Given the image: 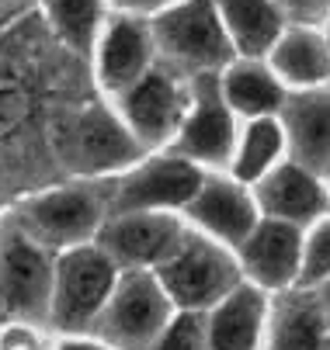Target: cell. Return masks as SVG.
Returning a JSON list of instances; mask_svg holds the SVG:
<instances>
[{"instance_id":"9c48e42d","label":"cell","mask_w":330,"mask_h":350,"mask_svg":"<svg viewBox=\"0 0 330 350\" xmlns=\"http://www.w3.org/2000/svg\"><path fill=\"white\" fill-rule=\"evenodd\" d=\"M112 105L147 153H164L174 146L188 105H192V80L157 63L132 90H125Z\"/></svg>"},{"instance_id":"603a6c76","label":"cell","mask_w":330,"mask_h":350,"mask_svg":"<svg viewBox=\"0 0 330 350\" xmlns=\"http://www.w3.org/2000/svg\"><path fill=\"white\" fill-rule=\"evenodd\" d=\"M38 11L70 53L87 59L94 56V45L112 18L108 0H38Z\"/></svg>"},{"instance_id":"7a4b0ae2","label":"cell","mask_w":330,"mask_h":350,"mask_svg":"<svg viewBox=\"0 0 330 350\" xmlns=\"http://www.w3.org/2000/svg\"><path fill=\"white\" fill-rule=\"evenodd\" d=\"M56 153L77 180H115L147 157L115 105H84L53 132Z\"/></svg>"},{"instance_id":"e0dca14e","label":"cell","mask_w":330,"mask_h":350,"mask_svg":"<svg viewBox=\"0 0 330 350\" xmlns=\"http://www.w3.org/2000/svg\"><path fill=\"white\" fill-rule=\"evenodd\" d=\"M271 306H275L271 295L244 281L216 309L202 316L209 350H264L268 326H271Z\"/></svg>"},{"instance_id":"d4e9b609","label":"cell","mask_w":330,"mask_h":350,"mask_svg":"<svg viewBox=\"0 0 330 350\" xmlns=\"http://www.w3.org/2000/svg\"><path fill=\"white\" fill-rule=\"evenodd\" d=\"M150 350H209L202 316L177 312V316L170 319V326L160 333V340H157Z\"/></svg>"},{"instance_id":"f546056e","label":"cell","mask_w":330,"mask_h":350,"mask_svg":"<svg viewBox=\"0 0 330 350\" xmlns=\"http://www.w3.org/2000/svg\"><path fill=\"white\" fill-rule=\"evenodd\" d=\"M53 350H115V347H108L105 340L87 333V336H56Z\"/></svg>"},{"instance_id":"7402d4cb","label":"cell","mask_w":330,"mask_h":350,"mask_svg":"<svg viewBox=\"0 0 330 350\" xmlns=\"http://www.w3.org/2000/svg\"><path fill=\"white\" fill-rule=\"evenodd\" d=\"M289 160L285 149V129L278 118H254L240 125L237 146H233V160H229V177L240 180L247 187H254L257 180H264L278 163Z\"/></svg>"},{"instance_id":"52a82bcc","label":"cell","mask_w":330,"mask_h":350,"mask_svg":"<svg viewBox=\"0 0 330 350\" xmlns=\"http://www.w3.org/2000/svg\"><path fill=\"white\" fill-rule=\"evenodd\" d=\"M202 180H205V170L170 153V149L147 153L132 170L118 174L115 180H105L108 215H129V212L184 215V208L199 194Z\"/></svg>"},{"instance_id":"3957f363","label":"cell","mask_w":330,"mask_h":350,"mask_svg":"<svg viewBox=\"0 0 330 350\" xmlns=\"http://www.w3.org/2000/svg\"><path fill=\"white\" fill-rule=\"evenodd\" d=\"M157 59L184 80L219 77L233 59V45L219 21L216 0H181L150 21Z\"/></svg>"},{"instance_id":"30bf717a","label":"cell","mask_w":330,"mask_h":350,"mask_svg":"<svg viewBox=\"0 0 330 350\" xmlns=\"http://www.w3.org/2000/svg\"><path fill=\"white\" fill-rule=\"evenodd\" d=\"M237 135H240V118L229 111L219 90V77H195L192 105H188V115L181 122L170 153L202 167L205 174H223L229 170Z\"/></svg>"},{"instance_id":"f1b7e54d","label":"cell","mask_w":330,"mask_h":350,"mask_svg":"<svg viewBox=\"0 0 330 350\" xmlns=\"http://www.w3.org/2000/svg\"><path fill=\"white\" fill-rule=\"evenodd\" d=\"M38 11V0H0V31H8L14 21Z\"/></svg>"},{"instance_id":"d6986e66","label":"cell","mask_w":330,"mask_h":350,"mask_svg":"<svg viewBox=\"0 0 330 350\" xmlns=\"http://www.w3.org/2000/svg\"><path fill=\"white\" fill-rule=\"evenodd\" d=\"M285 90H316L330 83V38L320 28L289 25L264 59Z\"/></svg>"},{"instance_id":"277c9868","label":"cell","mask_w":330,"mask_h":350,"mask_svg":"<svg viewBox=\"0 0 330 350\" xmlns=\"http://www.w3.org/2000/svg\"><path fill=\"white\" fill-rule=\"evenodd\" d=\"M153 274L164 284L174 309L192 312V316H205L229 291H237L244 284V271H240L237 254L229 246L195 232V229L184 232L181 246Z\"/></svg>"},{"instance_id":"9a60e30c","label":"cell","mask_w":330,"mask_h":350,"mask_svg":"<svg viewBox=\"0 0 330 350\" xmlns=\"http://www.w3.org/2000/svg\"><path fill=\"white\" fill-rule=\"evenodd\" d=\"M251 191L257 198L261 219H275V222L309 229L313 222L330 215V180L309 174L306 167H299L292 160L278 163Z\"/></svg>"},{"instance_id":"ac0fdd59","label":"cell","mask_w":330,"mask_h":350,"mask_svg":"<svg viewBox=\"0 0 330 350\" xmlns=\"http://www.w3.org/2000/svg\"><path fill=\"white\" fill-rule=\"evenodd\" d=\"M264 350H330V316L320 291H289L271 306Z\"/></svg>"},{"instance_id":"484cf974","label":"cell","mask_w":330,"mask_h":350,"mask_svg":"<svg viewBox=\"0 0 330 350\" xmlns=\"http://www.w3.org/2000/svg\"><path fill=\"white\" fill-rule=\"evenodd\" d=\"M28 90L14 77H0V135H11L28 118Z\"/></svg>"},{"instance_id":"4fadbf2b","label":"cell","mask_w":330,"mask_h":350,"mask_svg":"<svg viewBox=\"0 0 330 350\" xmlns=\"http://www.w3.org/2000/svg\"><path fill=\"white\" fill-rule=\"evenodd\" d=\"M181 219L188 222V229H195L237 254L244 239L257 229L261 208L254 191L223 170V174H205L199 194L192 198V205L184 208Z\"/></svg>"},{"instance_id":"6da1fadb","label":"cell","mask_w":330,"mask_h":350,"mask_svg":"<svg viewBox=\"0 0 330 350\" xmlns=\"http://www.w3.org/2000/svg\"><path fill=\"white\" fill-rule=\"evenodd\" d=\"M4 215L45 254L63 257L70 250L98 243V232L108 222V187L101 180L56 184L21 198Z\"/></svg>"},{"instance_id":"5bb4252c","label":"cell","mask_w":330,"mask_h":350,"mask_svg":"<svg viewBox=\"0 0 330 350\" xmlns=\"http://www.w3.org/2000/svg\"><path fill=\"white\" fill-rule=\"evenodd\" d=\"M303 236H306V229H299V226L261 219L257 229L237 250L244 281L261 288L271 298L296 291L299 271H303Z\"/></svg>"},{"instance_id":"4316f807","label":"cell","mask_w":330,"mask_h":350,"mask_svg":"<svg viewBox=\"0 0 330 350\" xmlns=\"http://www.w3.org/2000/svg\"><path fill=\"white\" fill-rule=\"evenodd\" d=\"M275 4L289 25L303 28H320V21L330 14V0H275Z\"/></svg>"},{"instance_id":"8fae6325","label":"cell","mask_w":330,"mask_h":350,"mask_svg":"<svg viewBox=\"0 0 330 350\" xmlns=\"http://www.w3.org/2000/svg\"><path fill=\"white\" fill-rule=\"evenodd\" d=\"M94 80L108 101H118L125 90H132L160 59H157V42L147 18H132L112 11L98 45H94Z\"/></svg>"},{"instance_id":"2e32d148","label":"cell","mask_w":330,"mask_h":350,"mask_svg":"<svg viewBox=\"0 0 330 350\" xmlns=\"http://www.w3.org/2000/svg\"><path fill=\"white\" fill-rule=\"evenodd\" d=\"M278 122L285 129L289 160L330 180V83L316 90H292Z\"/></svg>"},{"instance_id":"5b68a950","label":"cell","mask_w":330,"mask_h":350,"mask_svg":"<svg viewBox=\"0 0 330 350\" xmlns=\"http://www.w3.org/2000/svg\"><path fill=\"white\" fill-rule=\"evenodd\" d=\"M122 271L108 260V254L90 243L56 257L53 302H49V333L56 336H87L98 326L108 298L118 284Z\"/></svg>"},{"instance_id":"8992f818","label":"cell","mask_w":330,"mask_h":350,"mask_svg":"<svg viewBox=\"0 0 330 350\" xmlns=\"http://www.w3.org/2000/svg\"><path fill=\"white\" fill-rule=\"evenodd\" d=\"M56 257L21 236L0 212V326L49 329Z\"/></svg>"},{"instance_id":"83f0119b","label":"cell","mask_w":330,"mask_h":350,"mask_svg":"<svg viewBox=\"0 0 330 350\" xmlns=\"http://www.w3.org/2000/svg\"><path fill=\"white\" fill-rule=\"evenodd\" d=\"M108 4H112V11H118V14H132V18L153 21L157 14L170 11L174 4H181V0H108Z\"/></svg>"},{"instance_id":"7c38bea8","label":"cell","mask_w":330,"mask_h":350,"mask_svg":"<svg viewBox=\"0 0 330 350\" xmlns=\"http://www.w3.org/2000/svg\"><path fill=\"white\" fill-rule=\"evenodd\" d=\"M184 232H188V222L181 215L129 212V215H108V222L98 232V246L122 274L157 271L181 246Z\"/></svg>"},{"instance_id":"44dd1931","label":"cell","mask_w":330,"mask_h":350,"mask_svg":"<svg viewBox=\"0 0 330 350\" xmlns=\"http://www.w3.org/2000/svg\"><path fill=\"white\" fill-rule=\"evenodd\" d=\"M216 8L237 59H268L289 28L275 0H216Z\"/></svg>"},{"instance_id":"cb8c5ba5","label":"cell","mask_w":330,"mask_h":350,"mask_svg":"<svg viewBox=\"0 0 330 350\" xmlns=\"http://www.w3.org/2000/svg\"><path fill=\"white\" fill-rule=\"evenodd\" d=\"M330 288V215L313 222L303 236V271L299 291H323Z\"/></svg>"},{"instance_id":"ffe728a7","label":"cell","mask_w":330,"mask_h":350,"mask_svg":"<svg viewBox=\"0 0 330 350\" xmlns=\"http://www.w3.org/2000/svg\"><path fill=\"white\" fill-rule=\"evenodd\" d=\"M219 90L226 97L229 111L240 122L254 118H278L281 105H285V83H281L264 59H233L219 73Z\"/></svg>"},{"instance_id":"ba28073f","label":"cell","mask_w":330,"mask_h":350,"mask_svg":"<svg viewBox=\"0 0 330 350\" xmlns=\"http://www.w3.org/2000/svg\"><path fill=\"white\" fill-rule=\"evenodd\" d=\"M177 316L153 271H125L94 326V336L115 350H150Z\"/></svg>"}]
</instances>
